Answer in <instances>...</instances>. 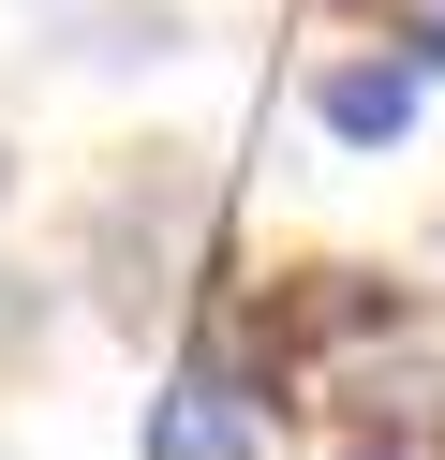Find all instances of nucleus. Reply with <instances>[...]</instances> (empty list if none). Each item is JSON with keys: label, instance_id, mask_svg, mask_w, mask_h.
<instances>
[{"label": "nucleus", "instance_id": "1", "mask_svg": "<svg viewBox=\"0 0 445 460\" xmlns=\"http://www.w3.org/2000/svg\"><path fill=\"white\" fill-rule=\"evenodd\" d=\"M267 416H282V401H267V371L193 357V371L164 386V416H148V460H253V446H267Z\"/></svg>", "mask_w": 445, "mask_h": 460}, {"label": "nucleus", "instance_id": "2", "mask_svg": "<svg viewBox=\"0 0 445 460\" xmlns=\"http://www.w3.org/2000/svg\"><path fill=\"white\" fill-rule=\"evenodd\" d=\"M312 119L342 134V149H401V134H415V60H342L312 90Z\"/></svg>", "mask_w": 445, "mask_h": 460}, {"label": "nucleus", "instance_id": "3", "mask_svg": "<svg viewBox=\"0 0 445 460\" xmlns=\"http://www.w3.org/2000/svg\"><path fill=\"white\" fill-rule=\"evenodd\" d=\"M342 460H415V446H342Z\"/></svg>", "mask_w": 445, "mask_h": 460}]
</instances>
